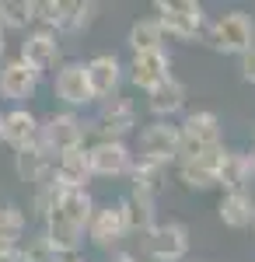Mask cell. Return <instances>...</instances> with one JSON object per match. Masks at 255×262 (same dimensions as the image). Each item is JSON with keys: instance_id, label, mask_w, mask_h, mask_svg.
I'll list each match as a JSON object with an SVG mask.
<instances>
[{"instance_id": "cell-1", "label": "cell", "mask_w": 255, "mask_h": 262, "mask_svg": "<svg viewBox=\"0 0 255 262\" xmlns=\"http://www.w3.org/2000/svg\"><path fill=\"white\" fill-rule=\"evenodd\" d=\"M91 210H95V200L88 189H67L59 203L42 217L46 221V238L56 248L59 255H77L80 245H84V231H88V221H91Z\"/></svg>"}, {"instance_id": "cell-2", "label": "cell", "mask_w": 255, "mask_h": 262, "mask_svg": "<svg viewBox=\"0 0 255 262\" xmlns=\"http://www.w3.org/2000/svg\"><path fill=\"white\" fill-rule=\"evenodd\" d=\"M154 11H157L154 18L164 32V39L196 42L206 28V11L196 0H161V4H154Z\"/></svg>"}, {"instance_id": "cell-3", "label": "cell", "mask_w": 255, "mask_h": 262, "mask_svg": "<svg viewBox=\"0 0 255 262\" xmlns=\"http://www.w3.org/2000/svg\"><path fill=\"white\" fill-rule=\"evenodd\" d=\"M220 143V116L210 108L189 112L185 119L178 122V161L196 158L203 150H210Z\"/></svg>"}, {"instance_id": "cell-4", "label": "cell", "mask_w": 255, "mask_h": 262, "mask_svg": "<svg viewBox=\"0 0 255 262\" xmlns=\"http://www.w3.org/2000/svg\"><path fill=\"white\" fill-rule=\"evenodd\" d=\"M255 42V21L245 11H227L210 25V46L217 53H227V56H241L248 53Z\"/></svg>"}, {"instance_id": "cell-5", "label": "cell", "mask_w": 255, "mask_h": 262, "mask_svg": "<svg viewBox=\"0 0 255 262\" xmlns=\"http://www.w3.org/2000/svg\"><path fill=\"white\" fill-rule=\"evenodd\" d=\"M84 119H80L77 112H53L49 119L39 122V140L42 147L53 154V158H59V154H67V150H77V147H84Z\"/></svg>"}, {"instance_id": "cell-6", "label": "cell", "mask_w": 255, "mask_h": 262, "mask_svg": "<svg viewBox=\"0 0 255 262\" xmlns=\"http://www.w3.org/2000/svg\"><path fill=\"white\" fill-rule=\"evenodd\" d=\"M143 252L151 262H182L189 255V227L182 221L154 224L143 234Z\"/></svg>"}, {"instance_id": "cell-7", "label": "cell", "mask_w": 255, "mask_h": 262, "mask_svg": "<svg viewBox=\"0 0 255 262\" xmlns=\"http://www.w3.org/2000/svg\"><path fill=\"white\" fill-rule=\"evenodd\" d=\"M140 161L168 168L178 161V126L172 119H154L140 133Z\"/></svg>"}, {"instance_id": "cell-8", "label": "cell", "mask_w": 255, "mask_h": 262, "mask_svg": "<svg viewBox=\"0 0 255 262\" xmlns=\"http://www.w3.org/2000/svg\"><path fill=\"white\" fill-rule=\"evenodd\" d=\"M88 164L95 179H119L133 171V150L126 140H98L88 147Z\"/></svg>"}, {"instance_id": "cell-9", "label": "cell", "mask_w": 255, "mask_h": 262, "mask_svg": "<svg viewBox=\"0 0 255 262\" xmlns=\"http://www.w3.org/2000/svg\"><path fill=\"white\" fill-rule=\"evenodd\" d=\"M95 126H98L101 140H126L137 129V105L130 98H122V95H112V98L101 101Z\"/></svg>"}, {"instance_id": "cell-10", "label": "cell", "mask_w": 255, "mask_h": 262, "mask_svg": "<svg viewBox=\"0 0 255 262\" xmlns=\"http://www.w3.org/2000/svg\"><path fill=\"white\" fill-rule=\"evenodd\" d=\"M53 91H56V98L63 101V105H70V108H84V105L95 101L91 84H88V70H84V63H80V60L59 63Z\"/></svg>"}, {"instance_id": "cell-11", "label": "cell", "mask_w": 255, "mask_h": 262, "mask_svg": "<svg viewBox=\"0 0 255 262\" xmlns=\"http://www.w3.org/2000/svg\"><path fill=\"white\" fill-rule=\"evenodd\" d=\"M220 161H224V143H217V147L203 150V154H196V158L178 161V179H182V185H185V189H196V192L214 189Z\"/></svg>"}, {"instance_id": "cell-12", "label": "cell", "mask_w": 255, "mask_h": 262, "mask_svg": "<svg viewBox=\"0 0 255 262\" xmlns=\"http://www.w3.org/2000/svg\"><path fill=\"white\" fill-rule=\"evenodd\" d=\"M21 63H28L35 74H46V70H53L59 63V35L56 32H49V28H35V32H28L25 42H21Z\"/></svg>"}, {"instance_id": "cell-13", "label": "cell", "mask_w": 255, "mask_h": 262, "mask_svg": "<svg viewBox=\"0 0 255 262\" xmlns=\"http://www.w3.org/2000/svg\"><path fill=\"white\" fill-rule=\"evenodd\" d=\"M122 70H130V81L137 84L140 91H151V88H157L161 81L172 77V56H168V49L133 53L130 67H122Z\"/></svg>"}, {"instance_id": "cell-14", "label": "cell", "mask_w": 255, "mask_h": 262, "mask_svg": "<svg viewBox=\"0 0 255 262\" xmlns=\"http://www.w3.org/2000/svg\"><path fill=\"white\" fill-rule=\"evenodd\" d=\"M91 245H98V248H112L119 245L130 231H126V221H122V210H119V203H105V206H95L91 210V221H88V231H84Z\"/></svg>"}, {"instance_id": "cell-15", "label": "cell", "mask_w": 255, "mask_h": 262, "mask_svg": "<svg viewBox=\"0 0 255 262\" xmlns=\"http://www.w3.org/2000/svg\"><path fill=\"white\" fill-rule=\"evenodd\" d=\"M88 70V84H91V95L95 98H112L119 95V81H122V63H119L116 53H98L84 63Z\"/></svg>"}, {"instance_id": "cell-16", "label": "cell", "mask_w": 255, "mask_h": 262, "mask_svg": "<svg viewBox=\"0 0 255 262\" xmlns=\"http://www.w3.org/2000/svg\"><path fill=\"white\" fill-rule=\"evenodd\" d=\"M0 140L7 143L14 154L25 150V147H32V143L39 140V119H35V112H28V108L4 112V119H0Z\"/></svg>"}, {"instance_id": "cell-17", "label": "cell", "mask_w": 255, "mask_h": 262, "mask_svg": "<svg viewBox=\"0 0 255 262\" xmlns=\"http://www.w3.org/2000/svg\"><path fill=\"white\" fill-rule=\"evenodd\" d=\"M39 88V74L21 60H7L0 67V95L7 101H25L35 95Z\"/></svg>"}, {"instance_id": "cell-18", "label": "cell", "mask_w": 255, "mask_h": 262, "mask_svg": "<svg viewBox=\"0 0 255 262\" xmlns=\"http://www.w3.org/2000/svg\"><path fill=\"white\" fill-rule=\"evenodd\" d=\"M185 101H189V88L178 81L175 74H172L168 81H161L157 88L147 91V108L154 112L157 119H172L175 112L185 108Z\"/></svg>"}, {"instance_id": "cell-19", "label": "cell", "mask_w": 255, "mask_h": 262, "mask_svg": "<svg viewBox=\"0 0 255 262\" xmlns=\"http://www.w3.org/2000/svg\"><path fill=\"white\" fill-rule=\"evenodd\" d=\"M53 179L63 185V189H88V182L95 179L91 175V164H88V147H77V150H67L53 161Z\"/></svg>"}, {"instance_id": "cell-20", "label": "cell", "mask_w": 255, "mask_h": 262, "mask_svg": "<svg viewBox=\"0 0 255 262\" xmlns=\"http://www.w3.org/2000/svg\"><path fill=\"white\" fill-rule=\"evenodd\" d=\"M53 154L42 147V140H35L32 147H25L14 154V171H18L21 182H32V185H39L42 179H49L53 175Z\"/></svg>"}, {"instance_id": "cell-21", "label": "cell", "mask_w": 255, "mask_h": 262, "mask_svg": "<svg viewBox=\"0 0 255 262\" xmlns=\"http://www.w3.org/2000/svg\"><path fill=\"white\" fill-rule=\"evenodd\" d=\"M252 164L245 150H224V161L217 168V185L224 192H245V185L252 182Z\"/></svg>"}, {"instance_id": "cell-22", "label": "cell", "mask_w": 255, "mask_h": 262, "mask_svg": "<svg viewBox=\"0 0 255 262\" xmlns=\"http://www.w3.org/2000/svg\"><path fill=\"white\" fill-rule=\"evenodd\" d=\"M119 210H122V221H126V231L130 234H147L154 227V210H157V200L151 196H140V192H130L119 200Z\"/></svg>"}, {"instance_id": "cell-23", "label": "cell", "mask_w": 255, "mask_h": 262, "mask_svg": "<svg viewBox=\"0 0 255 262\" xmlns=\"http://www.w3.org/2000/svg\"><path fill=\"white\" fill-rule=\"evenodd\" d=\"M224 227H235V231H245L255 224V196L245 189V192H224V200L217 206Z\"/></svg>"}, {"instance_id": "cell-24", "label": "cell", "mask_w": 255, "mask_h": 262, "mask_svg": "<svg viewBox=\"0 0 255 262\" xmlns=\"http://www.w3.org/2000/svg\"><path fill=\"white\" fill-rule=\"evenodd\" d=\"M130 49L133 53H151V49H164V32H161V25L157 18H137L130 25Z\"/></svg>"}, {"instance_id": "cell-25", "label": "cell", "mask_w": 255, "mask_h": 262, "mask_svg": "<svg viewBox=\"0 0 255 262\" xmlns=\"http://www.w3.org/2000/svg\"><path fill=\"white\" fill-rule=\"evenodd\" d=\"M98 18V7L95 4H84V0H63V18H59V32H84V28H91Z\"/></svg>"}, {"instance_id": "cell-26", "label": "cell", "mask_w": 255, "mask_h": 262, "mask_svg": "<svg viewBox=\"0 0 255 262\" xmlns=\"http://www.w3.org/2000/svg\"><path fill=\"white\" fill-rule=\"evenodd\" d=\"M25 238V213L14 203L0 206V248H18Z\"/></svg>"}, {"instance_id": "cell-27", "label": "cell", "mask_w": 255, "mask_h": 262, "mask_svg": "<svg viewBox=\"0 0 255 262\" xmlns=\"http://www.w3.org/2000/svg\"><path fill=\"white\" fill-rule=\"evenodd\" d=\"M35 21V0H0V28L25 32Z\"/></svg>"}, {"instance_id": "cell-28", "label": "cell", "mask_w": 255, "mask_h": 262, "mask_svg": "<svg viewBox=\"0 0 255 262\" xmlns=\"http://www.w3.org/2000/svg\"><path fill=\"white\" fill-rule=\"evenodd\" d=\"M130 179H133V189H130V192H140V196H151V200H157L161 182H164V168L147 164V161H133Z\"/></svg>"}, {"instance_id": "cell-29", "label": "cell", "mask_w": 255, "mask_h": 262, "mask_svg": "<svg viewBox=\"0 0 255 262\" xmlns=\"http://www.w3.org/2000/svg\"><path fill=\"white\" fill-rule=\"evenodd\" d=\"M18 259L21 262H63V255L49 245L46 234H32L28 242L18 245Z\"/></svg>"}, {"instance_id": "cell-30", "label": "cell", "mask_w": 255, "mask_h": 262, "mask_svg": "<svg viewBox=\"0 0 255 262\" xmlns=\"http://www.w3.org/2000/svg\"><path fill=\"white\" fill-rule=\"evenodd\" d=\"M59 18H63V0H35V21H42V28L56 32Z\"/></svg>"}, {"instance_id": "cell-31", "label": "cell", "mask_w": 255, "mask_h": 262, "mask_svg": "<svg viewBox=\"0 0 255 262\" xmlns=\"http://www.w3.org/2000/svg\"><path fill=\"white\" fill-rule=\"evenodd\" d=\"M238 60H241V77H245L248 84H255V49H248V53H241Z\"/></svg>"}, {"instance_id": "cell-32", "label": "cell", "mask_w": 255, "mask_h": 262, "mask_svg": "<svg viewBox=\"0 0 255 262\" xmlns=\"http://www.w3.org/2000/svg\"><path fill=\"white\" fill-rule=\"evenodd\" d=\"M109 262H140V259L133 255V252H112V255H109Z\"/></svg>"}, {"instance_id": "cell-33", "label": "cell", "mask_w": 255, "mask_h": 262, "mask_svg": "<svg viewBox=\"0 0 255 262\" xmlns=\"http://www.w3.org/2000/svg\"><path fill=\"white\" fill-rule=\"evenodd\" d=\"M0 262H21L18 259V248H0Z\"/></svg>"}, {"instance_id": "cell-34", "label": "cell", "mask_w": 255, "mask_h": 262, "mask_svg": "<svg viewBox=\"0 0 255 262\" xmlns=\"http://www.w3.org/2000/svg\"><path fill=\"white\" fill-rule=\"evenodd\" d=\"M4 49H7V39H4V28H0V60H4Z\"/></svg>"}, {"instance_id": "cell-35", "label": "cell", "mask_w": 255, "mask_h": 262, "mask_svg": "<svg viewBox=\"0 0 255 262\" xmlns=\"http://www.w3.org/2000/svg\"><path fill=\"white\" fill-rule=\"evenodd\" d=\"M248 154V164H252V171H255V143H252V150H245Z\"/></svg>"}, {"instance_id": "cell-36", "label": "cell", "mask_w": 255, "mask_h": 262, "mask_svg": "<svg viewBox=\"0 0 255 262\" xmlns=\"http://www.w3.org/2000/svg\"><path fill=\"white\" fill-rule=\"evenodd\" d=\"M63 262H84V259H80V255H67Z\"/></svg>"}, {"instance_id": "cell-37", "label": "cell", "mask_w": 255, "mask_h": 262, "mask_svg": "<svg viewBox=\"0 0 255 262\" xmlns=\"http://www.w3.org/2000/svg\"><path fill=\"white\" fill-rule=\"evenodd\" d=\"M252 49H255V42H252Z\"/></svg>"}, {"instance_id": "cell-38", "label": "cell", "mask_w": 255, "mask_h": 262, "mask_svg": "<svg viewBox=\"0 0 255 262\" xmlns=\"http://www.w3.org/2000/svg\"><path fill=\"white\" fill-rule=\"evenodd\" d=\"M0 119H4V116H0Z\"/></svg>"}, {"instance_id": "cell-39", "label": "cell", "mask_w": 255, "mask_h": 262, "mask_svg": "<svg viewBox=\"0 0 255 262\" xmlns=\"http://www.w3.org/2000/svg\"><path fill=\"white\" fill-rule=\"evenodd\" d=\"M252 227H255V224H252Z\"/></svg>"}]
</instances>
